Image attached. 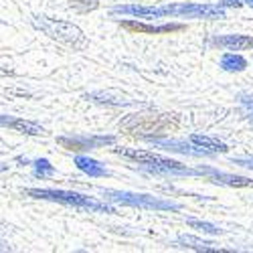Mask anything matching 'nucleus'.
<instances>
[{
  "instance_id": "f257e3e1",
  "label": "nucleus",
  "mask_w": 253,
  "mask_h": 253,
  "mask_svg": "<svg viewBox=\"0 0 253 253\" xmlns=\"http://www.w3.org/2000/svg\"><path fill=\"white\" fill-rule=\"evenodd\" d=\"M112 14H130L136 18H227V12L219 4H197V2H168L162 6H140L120 4L110 10Z\"/></svg>"
},
{
  "instance_id": "f03ea898",
  "label": "nucleus",
  "mask_w": 253,
  "mask_h": 253,
  "mask_svg": "<svg viewBox=\"0 0 253 253\" xmlns=\"http://www.w3.org/2000/svg\"><path fill=\"white\" fill-rule=\"evenodd\" d=\"M112 150L118 156L138 164V168H142V170L156 176H201L199 168H188L186 164L164 158L150 150H138V148H112Z\"/></svg>"
},
{
  "instance_id": "7ed1b4c3",
  "label": "nucleus",
  "mask_w": 253,
  "mask_h": 253,
  "mask_svg": "<svg viewBox=\"0 0 253 253\" xmlns=\"http://www.w3.org/2000/svg\"><path fill=\"white\" fill-rule=\"evenodd\" d=\"M27 197L39 199V201H51V203H59L65 207H73L79 211H89V213H105V215H118V209L114 205H110L108 201L99 203L95 199L83 197L79 193L73 191H61V188H27L23 191Z\"/></svg>"
},
{
  "instance_id": "20e7f679",
  "label": "nucleus",
  "mask_w": 253,
  "mask_h": 253,
  "mask_svg": "<svg viewBox=\"0 0 253 253\" xmlns=\"http://www.w3.org/2000/svg\"><path fill=\"white\" fill-rule=\"evenodd\" d=\"M33 27L37 31H41L43 35H47L53 41H59V43L71 47L73 51H81L89 45L87 37L83 35V31L69 23V20H61V18H49L43 14H35L33 16Z\"/></svg>"
},
{
  "instance_id": "39448f33",
  "label": "nucleus",
  "mask_w": 253,
  "mask_h": 253,
  "mask_svg": "<svg viewBox=\"0 0 253 253\" xmlns=\"http://www.w3.org/2000/svg\"><path fill=\"white\" fill-rule=\"evenodd\" d=\"M101 195L108 203L120 207H132L142 211H180V203L166 201L162 197H152L144 193H130V191H112V188H101Z\"/></svg>"
},
{
  "instance_id": "423d86ee",
  "label": "nucleus",
  "mask_w": 253,
  "mask_h": 253,
  "mask_svg": "<svg viewBox=\"0 0 253 253\" xmlns=\"http://www.w3.org/2000/svg\"><path fill=\"white\" fill-rule=\"evenodd\" d=\"M178 126V116L176 114H132L124 122H120V128L128 134H138L142 132H166L168 128H176Z\"/></svg>"
},
{
  "instance_id": "0eeeda50",
  "label": "nucleus",
  "mask_w": 253,
  "mask_h": 253,
  "mask_svg": "<svg viewBox=\"0 0 253 253\" xmlns=\"http://www.w3.org/2000/svg\"><path fill=\"white\" fill-rule=\"evenodd\" d=\"M57 142L69 152H89L105 146H116V136H105V134H67L59 136Z\"/></svg>"
},
{
  "instance_id": "6e6552de",
  "label": "nucleus",
  "mask_w": 253,
  "mask_h": 253,
  "mask_svg": "<svg viewBox=\"0 0 253 253\" xmlns=\"http://www.w3.org/2000/svg\"><path fill=\"white\" fill-rule=\"evenodd\" d=\"M142 140L154 144L156 148H162L166 152H178V154H184V156H195V158H207L211 156L205 148L201 146L193 144L191 140H184V138H162V136H144Z\"/></svg>"
},
{
  "instance_id": "1a4fd4ad",
  "label": "nucleus",
  "mask_w": 253,
  "mask_h": 253,
  "mask_svg": "<svg viewBox=\"0 0 253 253\" xmlns=\"http://www.w3.org/2000/svg\"><path fill=\"white\" fill-rule=\"evenodd\" d=\"M199 172L207 180L215 182V184H221V186H229V188H253V178L229 174V172H223V170L213 168V166H199Z\"/></svg>"
},
{
  "instance_id": "9d476101",
  "label": "nucleus",
  "mask_w": 253,
  "mask_h": 253,
  "mask_svg": "<svg viewBox=\"0 0 253 253\" xmlns=\"http://www.w3.org/2000/svg\"><path fill=\"white\" fill-rule=\"evenodd\" d=\"M120 27L128 33L136 35H166V33H178L186 27L182 23H166V25H150V23H140V20H120Z\"/></svg>"
},
{
  "instance_id": "9b49d317",
  "label": "nucleus",
  "mask_w": 253,
  "mask_h": 253,
  "mask_svg": "<svg viewBox=\"0 0 253 253\" xmlns=\"http://www.w3.org/2000/svg\"><path fill=\"white\" fill-rule=\"evenodd\" d=\"M0 124H2V128H10L12 132L25 134V136H45L47 134L43 126H39L35 122H29V120H23V118H12L8 114L0 116Z\"/></svg>"
},
{
  "instance_id": "f8f14e48",
  "label": "nucleus",
  "mask_w": 253,
  "mask_h": 253,
  "mask_svg": "<svg viewBox=\"0 0 253 253\" xmlns=\"http://www.w3.org/2000/svg\"><path fill=\"white\" fill-rule=\"evenodd\" d=\"M211 45L227 49V51H247V49H253V37L251 35H219L211 39Z\"/></svg>"
},
{
  "instance_id": "ddd939ff",
  "label": "nucleus",
  "mask_w": 253,
  "mask_h": 253,
  "mask_svg": "<svg viewBox=\"0 0 253 253\" xmlns=\"http://www.w3.org/2000/svg\"><path fill=\"white\" fill-rule=\"evenodd\" d=\"M85 101H91V103H99V105H114V108H120V105H132L136 103L132 97L124 95L120 91H91V93H85L83 95Z\"/></svg>"
},
{
  "instance_id": "4468645a",
  "label": "nucleus",
  "mask_w": 253,
  "mask_h": 253,
  "mask_svg": "<svg viewBox=\"0 0 253 253\" xmlns=\"http://www.w3.org/2000/svg\"><path fill=\"white\" fill-rule=\"evenodd\" d=\"M73 162H75V166L79 168L83 174H87V176H91V178H105V176H110V174H112L108 168H105V164H101L99 160L89 158V156L77 154Z\"/></svg>"
},
{
  "instance_id": "2eb2a0df",
  "label": "nucleus",
  "mask_w": 253,
  "mask_h": 253,
  "mask_svg": "<svg viewBox=\"0 0 253 253\" xmlns=\"http://www.w3.org/2000/svg\"><path fill=\"white\" fill-rule=\"evenodd\" d=\"M176 245H178V247H184V249L199 251V253H229V251H231V249L217 247L215 243H211V241H203V239L193 237V235H180V237L176 239Z\"/></svg>"
},
{
  "instance_id": "dca6fc26",
  "label": "nucleus",
  "mask_w": 253,
  "mask_h": 253,
  "mask_svg": "<svg viewBox=\"0 0 253 253\" xmlns=\"http://www.w3.org/2000/svg\"><path fill=\"white\" fill-rule=\"evenodd\" d=\"M188 140H191L193 144L201 146V148H205L211 156H215V154H225L229 150V146L213 136H203V134H191L188 136Z\"/></svg>"
},
{
  "instance_id": "f3484780",
  "label": "nucleus",
  "mask_w": 253,
  "mask_h": 253,
  "mask_svg": "<svg viewBox=\"0 0 253 253\" xmlns=\"http://www.w3.org/2000/svg\"><path fill=\"white\" fill-rule=\"evenodd\" d=\"M221 69L223 71H229V73H239V71H245L247 69V59L239 53H225L221 57Z\"/></svg>"
},
{
  "instance_id": "a211bd4d",
  "label": "nucleus",
  "mask_w": 253,
  "mask_h": 253,
  "mask_svg": "<svg viewBox=\"0 0 253 253\" xmlns=\"http://www.w3.org/2000/svg\"><path fill=\"white\" fill-rule=\"evenodd\" d=\"M33 174H35V178H41V180L49 178V176L55 174V166L47 158H37L33 162Z\"/></svg>"
},
{
  "instance_id": "6ab92c4d",
  "label": "nucleus",
  "mask_w": 253,
  "mask_h": 253,
  "mask_svg": "<svg viewBox=\"0 0 253 253\" xmlns=\"http://www.w3.org/2000/svg\"><path fill=\"white\" fill-rule=\"evenodd\" d=\"M186 225L193 227V229L203 231V233H207V235H223L225 233L221 227H217L213 223H207V221H199V219H186Z\"/></svg>"
},
{
  "instance_id": "aec40b11",
  "label": "nucleus",
  "mask_w": 253,
  "mask_h": 253,
  "mask_svg": "<svg viewBox=\"0 0 253 253\" xmlns=\"http://www.w3.org/2000/svg\"><path fill=\"white\" fill-rule=\"evenodd\" d=\"M231 164H237V166H243V168H249V170H253V156L231 158Z\"/></svg>"
},
{
  "instance_id": "412c9836",
  "label": "nucleus",
  "mask_w": 253,
  "mask_h": 253,
  "mask_svg": "<svg viewBox=\"0 0 253 253\" xmlns=\"http://www.w3.org/2000/svg\"><path fill=\"white\" fill-rule=\"evenodd\" d=\"M245 4V0H221L219 6L223 8H241Z\"/></svg>"
},
{
  "instance_id": "4be33fe9",
  "label": "nucleus",
  "mask_w": 253,
  "mask_h": 253,
  "mask_svg": "<svg viewBox=\"0 0 253 253\" xmlns=\"http://www.w3.org/2000/svg\"><path fill=\"white\" fill-rule=\"evenodd\" d=\"M245 4H247V6H251V8H253V0H245Z\"/></svg>"
}]
</instances>
